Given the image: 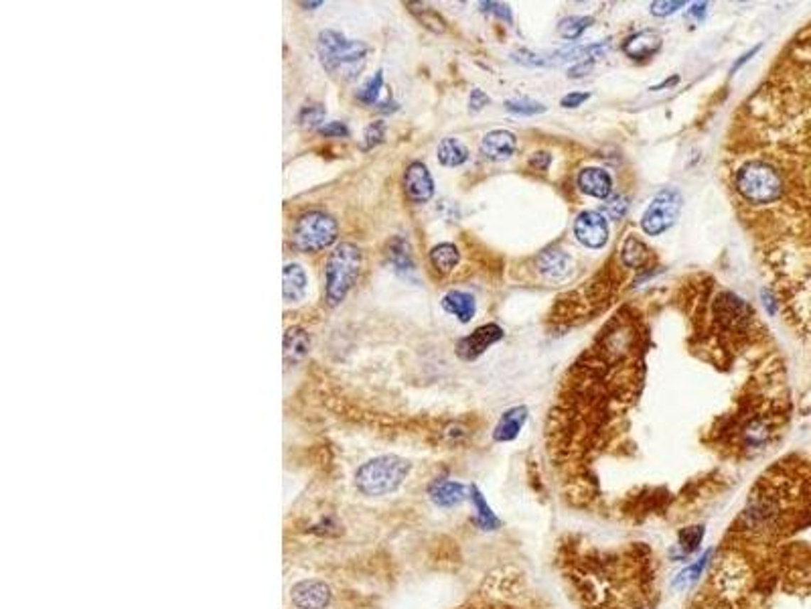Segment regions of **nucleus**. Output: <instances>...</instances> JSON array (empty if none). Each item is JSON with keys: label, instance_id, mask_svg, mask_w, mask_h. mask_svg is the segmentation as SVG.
<instances>
[{"label": "nucleus", "instance_id": "obj_1", "mask_svg": "<svg viewBox=\"0 0 811 609\" xmlns=\"http://www.w3.org/2000/svg\"><path fill=\"white\" fill-rule=\"evenodd\" d=\"M316 53L329 75L341 82H351L365 68L370 47L363 41L345 37L339 31L325 28L316 37Z\"/></svg>", "mask_w": 811, "mask_h": 609}, {"label": "nucleus", "instance_id": "obj_2", "mask_svg": "<svg viewBox=\"0 0 811 609\" xmlns=\"http://www.w3.org/2000/svg\"><path fill=\"white\" fill-rule=\"evenodd\" d=\"M363 266L361 248L351 242L337 244L329 254L323 278H325V301L329 307H337L347 299L349 291L355 287Z\"/></svg>", "mask_w": 811, "mask_h": 609}, {"label": "nucleus", "instance_id": "obj_3", "mask_svg": "<svg viewBox=\"0 0 811 609\" xmlns=\"http://www.w3.org/2000/svg\"><path fill=\"white\" fill-rule=\"evenodd\" d=\"M736 191L753 206H770L783 199V173L769 161H748L736 171Z\"/></svg>", "mask_w": 811, "mask_h": 609}, {"label": "nucleus", "instance_id": "obj_4", "mask_svg": "<svg viewBox=\"0 0 811 609\" xmlns=\"http://www.w3.org/2000/svg\"><path fill=\"white\" fill-rule=\"evenodd\" d=\"M339 223L323 209H308L301 213L290 232V244L301 254H316L337 244Z\"/></svg>", "mask_w": 811, "mask_h": 609}, {"label": "nucleus", "instance_id": "obj_5", "mask_svg": "<svg viewBox=\"0 0 811 609\" xmlns=\"http://www.w3.org/2000/svg\"><path fill=\"white\" fill-rule=\"evenodd\" d=\"M408 473L410 463L406 459L398 455H382L359 467L355 484L365 496H385L396 492Z\"/></svg>", "mask_w": 811, "mask_h": 609}, {"label": "nucleus", "instance_id": "obj_6", "mask_svg": "<svg viewBox=\"0 0 811 609\" xmlns=\"http://www.w3.org/2000/svg\"><path fill=\"white\" fill-rule=\"evenodd\" d=\"M684 197L677 189H663L651 199L645 213L641 218V228L649 235H660L667 228H672L682 211Z\"/></svg>", "mask_w": 811, "mask_h": 609}, {"label": "nucleus", "instance_id": "obj_7", "mask_svg": "<svg viewBox=\"0 0 811 609\" xmlns=\"http://www.w3.org/2000/svg\"><path fill=\"white\" fill-rule=\"evenodd\" d=\"M574 235L586 248H603L608 240V226L601 211H582L574 222Z\"/></svg>", "mask_w": 811, "mask_h": 609}, {"label": "nucleus", "instance_id": "obj_8", "mask_svg": "<svg viewBox=\"0 0 811 609\" xmlns=\"http://www.w3.org/2000/svg\"><path fill=\"white\" fill-rule=\"evenodd\" d=\"M404 194L406 197L420 206V203H426L432 199L434 195V179L428 171V166L420 161H414L410 165L406 166V173H404Z\"/></svg>", "mask_w": 811, "mask_h": 609}, {"label": "nucleus", "instance_id": "obj_9", "mask_svg": "<svg viewBox=\"0 0 811 609\" xmlns=\"http://www.w3.org/2000/svg\"><path fill=\"white\" fill-rule=\"evenodd\" d=\"M501 337H503V329L499 325H495V323H487V325L477 327L467 337H463L456 344V354L463 360H475L481 354H485L493 344H497Z\"/></svg>", "mask_w": 811, "mask_h": 609}, {"label": "nucleus", "instance_id": "obj_10", "mask_svg": "<svg viewBox=\"0 0 811 609\" xmlns=\"http://www.w3.org/2000/svg\"><path fill=\"white\" fill-rule=\"evenodd\" d=\"M331 601V589L321 581H303L292 587V603L299 609H325Z\"/></svg>", "mask_w": 811, "mask_h": 609}, {"label": "nucleus", "instance_id": "obj_11", "mask_svg": "<svg viewBox=\"0 0 811 609\" xmlns=\"http://www.w3.org/2000/svg\"><path fill=\"white\" fill-rule=\"evenodd\" d=\"M385 258H387V264L394 268V272L399 275V277L412 278L416 275V263H414L412 248H410V242L404 235H394L387 242Z\"/></svg>", "mask_w": 811, "mask_h": 609}, {"label": "nucleus", "instance_id": "obj_12", "mask_svg": "<svg viewBox=\"0 0 811 609\" xmlns=\"http://www.w3.org/2000/svg\"><path fill=\"white\" fill-rule=\"evenodd\" d=\"M306 289H308V275H306L303 264H284V270H282V299H284V303L303 301Z\"/></svg>", "mask_w": 811, "mask_h": 609}, {"label": "nucleus", "instance_id": "obj_13", "mask_svg": "<svg viewBox=\"0 0 811 609\" xmlns=\"http://www.w3.org/2000/svg\"><path fill=\"white\" fill-rule=\"evenodd\" d=\"M517 139L509 130H491L481 140V152L491 161H507L515 152Z\"/></svg>", "mask_w": 811, "mask_h": 609}, {"label": "nucleus", "instance_id": "obj_14", "mask_svg": "<svg viewBox=\"0 0 811 609\" xmlns=\"http://www.w3.org/2000/svg\"><path fill=\"white\" fill-rule=\"evenodd\" d=\"M578 187L591 197H598V199H608L611 191H613V179L611 175L598 169V166H589V169H582L580 175H578Z\"/></svg>", "mask_w": 811, "mask_h": 609}, {"label": "nucleus", "instance_id": "obj_15", "mask_svg": "<svg viewBox=\"0 0 811 609\" xmlns=\"http://www.w3.org/2000/svg\"><path fill=\"white\" fill-rule=\"evenodd\" d=\"M661 47V37L657 31H639L637 35L629 37L627 41L623 43V53L631 59H645L651 57L653 53H657Z\"/></svg>", "mask_w": 811, "mask_h": 609}, {"label": "nucleus", "instance_id": "obj_16", "mask_svg": "<svg viewBox=\"0 0 811 609\" xmlns=\"http://www.w3.org/2000/svg\"><path fill=\"white\" fill-rule=\"evenodd\" d=\"M442 309L454 315L461 323H468L477 313V303L471 292L449 291L442 297Z\"/></svg>", "mask_w": 811, "mask_h": 609}, {"label": "nucleus", "instance_id": "obj_17", "mask_svg": "<svg viewBox=\"0 0 811 609\" xmlns=\"http://www.w3.org/2000/svg\"><path fill=\"white\" fill-rule=\"evenodd\" d=\"M311 351V335L306 329L294 325L284 333V360L286 364L303 361Z\"/></svg>", "mask_w": 811, "mask_h": 609}, {"label": "nucleus", "instance_id": "obj_18", "mask_svg": "<svg viewBox=\"0 0 811 609\" xmlns=\"http://www.w3.org/2000/svg\"><path fill=\"white\" fill-rule=\"evenodd\" d=\"M525 420H527V408H525V406H515V408H511V411H507L505 415L501 416V420L497 423L493 439L499 441V443L513 441V439L520 435V430H522V427L525 425Z\"/></svg>", "mask_w": 811, "mask_h": 609}, {"label": "nucleus", "instance_id": "obj_19", "mask_svg": "<svg viewBox=\"0 0 811 609\" xmlns=\"http://www.w3.org/2000/svg\"><path fill=\"white\" fill-rule=\"evenodd\" d=\"M539 270L552 280H560L572 270V258L562 250H548L537 258Z\"/></svg>", "mask_w": 811, "mask_h": 609}, {"label": "nucleus", "instance_id": "obj_20", "mask_svg": "<svg viewBox=\"0 0 811 609\" xmlns=\"http://www.w3.org/2000/svg\"><path fill=\"white\" fill-rule=\"evenodd\" d=\"M436 157H439V163L442 166H461L468 161V149L458 139L449 137V139L440 140Z\"/></svg>", "mask_w": 811, "mask_h": 609}, {"label": "nucleus", "instance_id": "obj_21", "mask_svg": "<svg viewBox=\"0 0 811 609\" xmlns=\"http://www.w3.org/2000/svg\"><path fill=\"white\" fill-rule=\"evenodd\" d=\"M458 260H461V252L451 242H442V244L430 250V263L442 275L453 272Z\"/></svg>", "mask_w": 811, "mask_h": 609}, {"label": "nucleus", "instance_id": "obj_22", "mask_svg": "<svg viewBox=\"0 0 811 609\" xmlns=\"http://www.w3.org/2000/svg\"><path fill=\"white\" fill-rule=\"evenodd\" d=\"M382 90H384V71L377 70L372 78H367L365 82L359 85L358 92H355V97H358L359 104H363V106L380 108L382 106V102H380Z\"/></svg>", "mask_w": 811, "mask_h": 609}, {"label": "nucleus", "instance_id": "obj_23", "mask_svg": "<svg viewBox=\"0 0 811 609\" xmlns=\"http://www.w3.org/2000/svg\"><path fill=\"white\" fill-rule=\"evenodd\" d=\"M430 496L439 506H456L465 499L467 489H465V485L456 484V482H439V484L432 485Z\"/></svg>", "mask_w": 811, "mask_h": 609}, {"label": "nucleus", "instance_id": "obj_24", "mask_svg": "<svg viewBox=\"0 0 811 609\" xmlns=\"http://www.w3.org/2000/svg\"><path fill=\"white\" fill-rule=\"evenodd\" d=\"M647 256H649V250H647V246L639 240V238L629 235V238L625 240L623 252H621V258H623V264H625L627 268H639V266H643L647 260Z\"/></svg>", "mask_w": 811, "mask_h": 609}, {"label": "nucleus", "instance_id": "obj_25", "mask_svg": "<svg viewBox=\"0 0 811 609\" xmlns=\"http://www.w3.org/2000/svg\"><path fill=\"white\" fill-rule=\"evenodd\" d=\"M325 116H327V108L318 102H311V104L301 108L299 116H296V122H299V126L308 128V130H318L323 126Z\"/></svg>", "mask_w": 811, "mask_h": 609}, {"label": "nucleus", "instance_id": "obj_26", "mask_svg": "<svg viewBox=\"0 0 811 609\" xmlns=\"http://www.w3.org/2000/svg\"><path fill=\"white\" fill-rule=\"evenodd\" d=\"M592 23H594L592 16H568V18H564L562 23H560L558 33L566 41H576V39L582 37V33L591 27Z\"/></svg>", "mask_w": 811, "mask_h": 609}, {"label": "nucleus", "instance_id": "obj_27", "mask_svg": "<svg viewBox=\"0 0 811 609\" xmlns=\"http://www.w3.org/2000/svg\"><path fill=\"white\" fill-rule=\"evenodd\" d=\"M408 9L422 21L424 27L432 28L434 33H442L444 31V21H442V16L434 9H430L426 4H420V2H410Z\"/></svg>", "mask_w": 811, "mask_h": 609}, {"label": "nucleus", "instance_id": "obj_28", "mask_svg": "<svg viewBox=\"0 0 811 609\" xmlns=\"http://www.w3.org/2000/svg\"><path fill=\"white\" fill-rule=\"evenodd\" d=\"M505 108L513 114H520V116H536L546 112V106L539 104L536 100H530V97H513L505 102Z\"/></svg>", "mask_w": 811, "mask_h": 609}, {"label": "nucleus", "instance_id": "obj_29", "mask_svg": "<svg viewBox=\"0 0 811 609\" xmlns=\"http://www.w3.org/2000/svg\"><path fill=\"white\" fill-rule=\"evenodd\" d=\"M471 494H473V504H475V508H477V522H479L485 530L495 528L497 526L495 514L491 512V508L487 506V502L483 499L481 494H479L475 487H471Z\"/></svg>", "mask_w": 811, "mask_h": 609}, {"label": "nucleus", "instance_id": "obj_30", "mask_svg": "<svg viewBox=\"0 0 811 609\" xmlns=\"http://www.w3.org/2000/svg\"><path fill=\"white\" fill-rule=\"evenodd\" d=\"M385 140V122L384 120H375L372 125L365 128L363 132V142H361V151H373L375 147H380Z\"/></svg>", "mask_w": 811, "mask_h": 609}, {"label": "nucleus", "instance_id": "obj_31", "mask_svg": "<svg viewBox=\"0 0 811 609\" xmlns=\"http://www.w3.org/2000/svg\"><path fill=\"white\" fill-rule=\"evenodd\" d=\"M627 209H629V203H627L625 195H611L603 203L605 218H608V220H621L627 213Z\"/></svg>", "mask_w": 811, "mask_h": 609}, {"label": "nucleus", "instance_id": "obj_32", "mask_svg": "<svg viewBox=\"0 0 811 609\" xmlns=\"http://www.w3.org/2000/svg\"><path fill=\"white\" fill-rule=\"evenodd\" d=\"M702 539H704V528L702 526H692L686 528L680 532V546L686 554L694 553L698 546H700Z\"/></svg>", "mask_w": 811, "mask_h": 609}, {"label": "nucleus", "instance_id": "obj_33", "mask_svg": "<svg viewBox=\"0 0 811 609\" xmlns=\"http://www.w3.org/2000/svg\"><path fill=\"white\" fill-rule=\"evenodd\" d=\"M321 137H325V139H347L351 132H349V126L345 125V122H341V120H331V122H325V125L321 126L318 130H316Z\"/></svg>", "mask_w": 811, "mask_h": 609}, {"label": "nucleus", "instance_id": "obj_34", "mask_svg": "<svg viewBox=\"0 0 811 609\" xmlns=\"http://www.w3.org/2000/svg\"><path fill=\"white\" fill-rule=\"evenodd\" d=\"M708 556H710V553H706L702 558H698L692 567H687L684 573H680V577H677V581H675V585L677 587H686V585H689V583H694L698 577H700L702 568L706 567V561H708Z\"/></svg>", "mask_w": 811, "mask_h": 609}, {"label": "nucleus", "instance_id": "obj_35", "mask_svg": "<svg viewBox=\"0 0 811 609\" xmlns=\"http://www.w3.org/2000/svg\"><path fill=\"white\" fill-rule=\"evenodd\" d=\"M682 6H686L684 0H675V2H661V0H657V2L651 4V14H655V16H667V14L680 11Z\"/></svg>", "mask_w": 811, "mask_h": 609}, {"label": "nucleus", "instance_id": "obj_36", "mask_svg": "<svg viewBox=\"0 0 811 609\" xmlns=\"http://www.w3.org/2000/svg\"><path fill=\"white\" fill-rule=\"evenodd\" d=\"M481 9L483 11H487V13H493L497 14V16H501L503 21H507V23H511L513 18H511V11H509V6H505V4H501V2H481Z\"/></svg>", "mask_w": 811, "mask_h": 609}, {"label": "nucleus", "instance_id": "obj_37", "mask_svg": "<svg viewBox=\"0 0 811 609\" xmlns=\"http://www.w3.org/2000/svg\"><path fill=\"white\" fill-rule=\"evenodd\" d=\"M489 102H491V100H489V96H487L483 90H479V88H475V90L471 92V97H468V106H471V110L473 112L483 110V108H485Z\"/></svg>", "mask_w": 811, "mask_h": 609}, {"label": "nucleus", "instance_id": "obj_38", "mask_svg": "<svg viewBox=\"0 0 811 609\" xmlns=\"http://www.w3.org/2000/svg\"><path fill=\"white\" fill-rule=\"evenodd\" d=\"M589 97H591L589 92H572V94H566L560 104H562L564 108H578V106L584 104Z\"/></svg>", "mask_w": 811, "mask_h": 609}, {"label": "nucleus", "instance_id": "obj_39", "mask_svg": "<svg viewBox=\"0 0 811 609\" xmlns=\"http://www.w3.org/2000/svg\"><path fill=\"white\" fill-rule=\"evenodd\" d=\"M532 166H536V169H539V171H546L548 166H550L552 163V157L548 154V152H536L534 157H532Z\"/></svg>", "mask_w": 811, "mask_h": 609}, {"label": "nucleus", "instance_id": "obj_40", "mask_svg": "<svg viewBox=\"0 0 811 609\" xmlns=\"http://www.w3.org/2000/svg\"><path fill=\"white\" fill-rule=\"evenodd\" d=\"M758 49H761V45H755V47H753V49H751V51H746V53H744V55L741 57V59H739V61H736V63H734V65H732V70H730V71H732V73H734V71H739V70H741V68H743L744 63H746V61H748V59H751V57H753V55H756V53H758Z\"/></svg>", "mask_w": 811, "mask_h": 609}, {"label": "nucleus", "instance_id": "obj_41", "mask_svg": "<svg viewBox=\"0 0 811 609\" xmlns=\"http://www.w3.org/2000/svg\"><path fill=\"white\" fill-rule=\"evenodd\" d=\"M591 63L589 61H582V63H578V65H574L572 70H570V78H580V75H584V73H589L591 71Z\"/></svg>", "mask_w": 811, "mask_h": 609}, {"label": "nucleus", "instance_id": "obj_42", "mask_svg": "<svg viewBox=\"0 0 811 609\" xmlns=\"http://www.w3.org/2000/svg\"><path fill=\"white\" fill-rule=\"evenodd\" d=\"M706 6H708L706 2H702V4L700 2H696V4H694L689 11H687V14H689V16H696L698 21H702V18H704V14H706Z\"/></svg>", "mask_w": 811, "mask_h": 609}, {"label": "nucleus", "instance_id": "obj_43", "mask_svg": "<svg viewBox=\"0 0 811 609\" xmlns=\"http://www.w3.org/2000/svg\"><path fill=\"white\" fill-rule=\"evenodd\" d=\"M303 9H306V11H315V9H318V6H323V0H316V2H299Z\"/></svg>", "mask_w": 811, "mask_h": 609}, {"label": "nucleus", "instance_id": "obj_44", "mask_svg": "<svg viewBox=\"0 0 811 609\" xmlns=\"http://www.w3.org/2000/svg\"><path fill=\"white\" fill-rule=\"evenodd\" d=\"M674 83H677V78H672V80H665V82L661 83V85H655V88H651V90H661V88H667V85H674Z\"/></svg>", "mask_w": 811, "mask_h": 609}]
</instances>
